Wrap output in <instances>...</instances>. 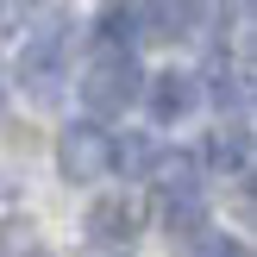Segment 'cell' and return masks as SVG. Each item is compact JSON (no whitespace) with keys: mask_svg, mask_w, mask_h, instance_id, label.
<instances>
[{"mask_svg":"<svg viewBox=\"0 0 257 257\" xmlns=\"http://www.w3.org/2000/svg\"><path fill=\"white\" fill-rule=\"evenodd\" d=\"M138 88H145V69L132 63V50H100L82 69V107L94 119H113V113H125L138 100Z\"/></svg>","mask_w":257,"mask_h":257,"instance_id":"obj_1","label":"cell"},{"mask_svg":"<svg viewBox=\"0 0 257 257\" xmlns=\"http://www.w3.org/2000/svg\"><path fill=\"white\" fill-rule=\"evenodd\" d=\"M57 163L69 182H100V176L113 170V132H100L94 119L69 125V132L57 138Z\"/></svg>","mask_w":257,"mask_h":257,"instance_id":"obj_2","label":"cell"},{"mask_svg":"<svg viewBox=\"0 0 257 257\" xmlns=\"http://www.w3.org/2000/svg\"><path fill=\"white\" fill-rule=\"evenodd\" d=\"M138 94L151 100V119L157 125H176V119H188L195 113V100H201V88H195V75H182V69H163V75H151Z\"/></svg>","mask_w":257,"mask_h":257,"instance_id":"obj_3","label":"cell"},{"mask_svg":"<svg viewBox=\"0 0 257 257\" xmlns=\"http://www.w3.org/2000/svg\"><path fill=\"white\" fill-rule=\"evenodd\" d=\"M138 25H145V38H188L201 25V0H145L138 7Z\"/></svg>","mask_w":257,"mask_h":257,"instance_id":"obj_4","label":"cell"},{"mask_svg":"<svg viewBox=\"0 0 257 257\" xmlns=\"http://www.w3.org/2000/svg\"><path fill=\"white\" fill-rule=\"evenodd\" d=\"M132 207L125 201H94L88 207V232H94V245H132Z\"/></svg>","mask_w":257,"mask_h":257,"instance_id":"obj_5","label":"cell"},{"mask_svg":"<svg viewBox=\"0 0 257 257\" xmlns=\"http://www.w3.org/2000/svg\"><path fill=\"white\" fill-rule=\"evenodd\" d=\"M163 232L170 238H201L207 232V201L201 195H163Z\"/></svg>","mask_w":257,"mask_h":257,"instance_id":"obj_6","label":"cell"},{"mask_svg":"<svg viewBox=\"0 0 257 257\" xmlns=\"http://www.w3.org/2000/svg\"><path fill=\"white\" fill-rule=\"evenodd\" d=\"M157 182H163V195H201V163L195 157H163Z\"/></svg>","mask_w":257,"mask_h":257,"instance_id":"obj_7","label":"cell"},{"mask_svg":"<svg viewBox=\"0 0 257 257\" xmlns=\"http://www.w3.org/2000/svg\"><path fill=\"white\" fill-rule=\"evenodd\" d=\"M213 163H220V170H238V176L251 170V132L245 125H232V132L213 138Z\"/></svg>","mask_w":257,"mask_h":257,"instance_id":"obj_8","label":"cell"},{"mask_svg":"<svg viewBox=\"0 0 257 257\" xmlns=\"http://www.w3.org/2000/svg\"><path fill=\"white\" fill-rule=\"evenodd\" d=\"M132 25H138V7H107V13H100V38H107V44L132 38Z\"/></svg>","mask_w":257,"mask_h":257,"instance_id":"obj_9","label":"cell"},{"mask_svg":"<svg viewBox=\"0 0 257 257\" xmlns=\"http://www.w3.org/2000/svg\"><path fill=\"white\" fill-rule=\"evenodd\" d=\"M113 170H151V145H145V138L113 145Z\"/></svg>","mask_w":257,"mask_h":257,"instance_id":"obj_10","label":"cell"},{"mask_svg":"<svg viewBox=\"0 0 257 257\" xmlns=\"http://www.w3.org/2000/svg\"><path fill=\"white\" fill-rule=\"evenodd\" d=\"M201 257H251L238 238H213V245H201Z\"/></svg>","mask_w":257,"mask_h":257,"instance_id":"obj_11","label":"cell"},{"mask_svg":"<svg viewBox=\"0 0 257 257\" xmlns=\"http://www.w3.org/2000/svg\"><path fill=\"white\" fill-rule=\"evenodd\" d=\"M0 113H7V94H0Z\"/></svg>","mask_w":257,"mask_h":257,"instance_id":"obj_12","label":"cell"},{"mask_svg":"<svg viewBox=\"0 0 257 257\" xmlns=\"http://www.w3.org/2000/svg\"><path fill=\"white\" fill-rule=\"evenodd\" d=\"M0 7H13V0H0Z\"/></svg>","mask_w":257,"mask_h":257,"instance_id":"obj_13","label":"cell"}]
</instances>
